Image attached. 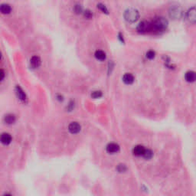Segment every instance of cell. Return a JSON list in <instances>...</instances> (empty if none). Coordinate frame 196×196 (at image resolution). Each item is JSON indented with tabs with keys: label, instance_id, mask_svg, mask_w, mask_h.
<instances>
[{
	"label": "cell",
	"instance_id": "cell-1",
	"mask_svg": "<svg viewBox=\"0 0 196 196\" xmlns=\"http://www.w3.org/2000/svg\"><path fill=\"white\" fill-rule=\"evenodd\" d=\"M123 17H124L125 20H126L127 22L134 23L136 21H137L139 18V11H138L137 9H134V8L127 9V10L124 12Z\"/></svg>",
	"mask_w": 196,
	"mask_h": 196
},
{
	"label": "cell",
	"instance_id": "cell-2",
	"mask_svg": "<svg viewBox=\"0 0 196 196\" xmlns=\"http://www.w3.org/2000/svg\"><path fill=\"white\" fill-rule=\"evenodd\" d=\"M169 22L163 17H158L152 23V29L156 32H163L168 28Z\"/></svg>",
	"mask_w": 196,
	"mask_h": 196
},
{
	"label": "cell",
	"instance_id": "cell-3",
	"mask_svg": "<svg viewBox=\"0 0 196 196\" xmlns=\"http://www.w3.org/2000/svg\"><path fill=\"white\" fill-rule=\"evenodd\" d=\"M169 15L172 19L176 20L182 18V10L180 5H178V4H172L170 5L169 9Z\"/></svg>",
	"mask_w": 196,
	"mask_h": 196
},
{
	"label": "cell",
	"instance_id": "cell-4",
	"mask_svg": "<svg viewBox=\"0 0 196 196\" xmlns=\"http://www.w3.org/2000/svg\"><path fill=\"white\" fill-rule=\"evenodd\" d=\"M152 29H152V24L147 21H143L139 22V25H137V28H136L137 32L139 33H141V34H144L146 32H149Z\"/></svg>",
	"mask_w": 196,
	"mask_h": 196
},
{
	"label": "cell",
	"instance_id": "cell-5",
	"mask_svg": "<svg viewBox=\"0 0 196 196\" xmlns=\"http://www.w3.org/2000/svg\"><path fill=\"white\" fill-rule=\"evenodd\" d=\"M186 18L190 23H196V7H192L186 13Z\"/></svg>",
	"mask_w": 196,
	"mask_h": 196
},
{
	"label": "cell",
	"instance_id": "cell-6",
	"mask_svg": "<svg viewBox=\"0 0 196 196\" xmlns=\"http://www.w3.org/2000/svg\"><path fill=\"white\" fill-rule=\"evenodd\" d=\"M81 130V127L77 122H72L71 123H70L68 126V130L71 134H77Z\"/></svg>",
	"mask_w": 196,
	"mask_h": 196
},
{
	"label": "cell",
	"instance_id": "cell-7",
	"mask_svg": "<svg viewBox=\"0 0 196 196\" xmlns=\"http://www.w3.org/2000/svg\"><path fill=\"white\" fill-rule=\"evenodd\" d=\"M41 64V58L38 56L35 55L32 56V58L30 59V65L32 68L36 69V68H39L40 65Z\"/></svg>",
	"mask_w": 196,
	"mask_h": 196
},
{
	"label": "cell",
	"instance_id": "cell-8",
	"mask_svg": "<svg viewBox=\"0 0 196 196\" xmlns=\"http://www.w3.org/2000/svg\"><path fill=\"white\" fill-rule=\"evenodd\" d=\"M119 151V146L116 143H110L107 146V152L108 153H116Z\"/></svg>",
	"mask_w": 196,
	"mask_h": 196
},
{
	"label": "cell",
	"instance_id": "cell-9",
	"mask_svg": "<svg viewBox=\"0 0 196 196\" xmlns=\"http://www.w3.org/2000/svg\"><path fill=\"white\" fill-rule=\"evenodd\" d=\"M185 79L189 83H193L196 81V72L192 71L186 72L185 75Z\"/></svg>",
	"mask_w": 196,
	"mask_h": 196
},
{
	"label": "cell",
	"instance_id": "cell-10",
	"mask_svg": "<svg viewBox=\"0 0 196 196\" xmlns=\"http://www.w3.org/2000/svg\"><path fill=\"white\" fill-rule=\"evenodd\" d=\"M134 80H135V78L132 74L126 73L123 76V81L124 82V84H127V85L132 84L134 82Z\"/></svg>",
	"mask_w": 196,
	"mask_h": 196
},
{
	"label": "cell",
	"instance_id": "cell-11",
	"mask_svg": "<svg viewBox=\"0 0 196 196\" xmlns=\"http://www.w3.org/2000/svg\"><path fill=\"white\" fill-rule=\"evenodd\" d=\"M145 149L144 146H141V145H138V146H135L133 149V154L136 156H143V155L145 153Z\"/></svg>",
	"mask_w": 196,
	"mask_h": 196
},
{
	"label": "cell",
	"instance_id": "cell-12",
	"mask_svg": "<svg viewBox=\"0 0 196 196\" xmlns=\"http://www.w3.org/2000/svg\"><path fill=\"white\" fill-rule=\"evenodd\" d=\"M15 92H16V94H17V97L19 98L21 101L25 102V100H26V95H25V94L24 93L23 90L21 89L20 87H18V86L16 87Z\"/></svg>",
	"mask_w": 196,
	"mask_h": 196
},
{
	"label": "cell",
	"instance_id": "cell-13",
	"mask_svg": "<svg viewBox=\"0 0 196 196\" xmlns=\"http://www.w3.org/2000/svg\"><path fill=\"white\" fill-rule=\"evenodd\" d=\"M1 142L2 144L4 145H9L12 142V136L9 133H2V136H1Z\"/></svg>",
	"mask_w": 196,
	"mask_h": 196
},
{
	"label": "cell",
	"instance_id": "cell-14",
	"mask_svg": "<svg viewBox=\"0 0 196 196\" xmlns=\"http://www.w3.org/2000/svg\"><path fill=\"white\" fill-rule=\"evenodd\" d=\"M0 10H1V13H2V14L8 15L10 14L11 12H12V8H11V6L9 4L4 3L2 4V5H1Z\"/></svg>",
	"mask_w": 196,
	"mask_h": 196
},
{
	"label": "cell",
	"instance_id": "cell-15",
	"mask_svg": "<svg viewBox=\"0 0 196 196\" xmlns=\"http://www.w3.org/2000/svg\"><path fill=\"white\" fill-rule=\"evenodd\" d=\"M4 120H5V122L7 124H13L16 120L15 116L14 114H7V115H5Z\"/></svg>",
	"mask_w": 196,
	"mask_h": 196
},
{
	"label": "cell",
	"instance_id": "cell-16",
	"mask_svg": "<svg viewBox=\"0 0 196 196\" xmlns=\"http://www.w3.org/2000/svg\"><path fill=\"white\" fill-rule=\"evenodd\" d=\"M94 56L97 60H99V61H104L106 59V57H107V56H106L105 52L100 50L96 51V52H95L94 54Z\"/></svg>",
	"mask_w": 196,
	"mask_h": 196
},
{
	"label": "cell",
	"instance_id": "cell-17",
	"mask_svg": "<svg viewBox=\"0 0 196 196\" xmlns=\"http://www.w3.org/2000/svg\"><path fill=\"white\" fill-rule=\"evenodd\" d=\"M153 156V151L150 150H145V153L143 155V157H144L145 159H152V157Z\"/></svg>",
	"mask_w": 196,
	"mask_h": 196
},
{
	"label": "cell",
	"instance_id": "cell-18",
	"mask_svg": "<svg viewBox=\"0 0 196 196\" xmlns=\"http://www.w3.org/2000/svg\"><path fill=\"white\" fill-rule=\"evenodd\" d=\"M97 9H100V10L103 13H105V14H108L109 13V11H108V9H107V6L102 3L97 4Z\"/></svg>",
	"mask_w": 196,
	"mask_h": 196
},
{
	"label": "cell",
	"instance_id": "cell-19",
	"mask_svg": "<svg viewBox=\"0 0 196 196\" xmlns=\"http://www.w3.org/2000/svg\"><path fill=\"white\" fill-rule=\"evenodd\" d=\"M116 170H117L119 172L123 173V172H125L127 171V167L125 164H119V165H118V166H117Z\"/></svg>",
	"mask_w": 196,
	"mask_h": 196
},
{
	"label": "cell",
	"instance_id": "cell-20",
	"mask_svg": "<svg viewBox=\"0 0 196 196\" xmlns=\"http://www.w3.org/2000/svg\"><path fill=\"white\" fill-rule=\"evenodd\" d=\"M103 94H102L101 91H93L92 93H91V97L93 98H95V99H97V98L101 97Z\"/></svg>",
	"mask_w": 196,
	"mask_h": 196
},
{
	"label": "cell",
	"instance_id": "cell-21",
	"mask_svg": "<svg viewBox=\"0 0 196 196\" xmlns=\"http://www.w3.org/2000/svg\"><path fill=\"white\" fill-rule=\"evenodd\" d=\"M146 57L148 59H150V60H153V59L155 58V52H154V51H149V52H147V53H146Z\"/></svg>",
	"mask_w": 196,
	"mask_h": 196
},
{
	"label": "cell",
	"instance_id": "cell-22",
	"mask_svg": "<svg viewBox=\"0 0 196 196\" xmlns=\"http://www.w3.org/2000/svg\"><path fill=\"white\" fill-rule=\"evenodd\" d=\"M74 11L76 14H80L83 13V9L81 7V5H75L74 7Z\"/></svg>",
	"mask_w": 196,
	"mask_h": 196
},
{
	"label": "cell",
	"instance_id": "cell-23",
	"mask_svg": "<svg viewBox=\"0 0 196 196\" xmlns=\"http://www.w3.org/2000/svg\"><path fill=\"white\" fill-rule=\"evenodd\" d=\"M84 15L85 18H88V19H90V18H91L92 17H93V14H92V12H91V10H89V9H87L86 11H84Z\"/></svg>",
	"mask_w": 196,
	"mask_h": 196
},
{
	"label": "cell",
	"instance_id": "cell-24",
	"mask_svg": "<svg viewBox=\"0 0 196 196\" xmlns=\"http://www.w3.org/2000/svg\"><path fill=\"white\" fill-rule=\"evenodd\" d=\"M118 38H119V40L120 41H121V42L124 43V39H123V35L121 34V33H119V34L118 35Z\"/></svg>",
	"mask_w": 196,
	"mask_h": 196
},
{
	"label": "cell",
	"instance_id": "cell-25",
	"mask_svg": "<svg viewBox=\"0 0 196 196\" xmlns=\"http://www.w3.org/2000/svg\"><path fill=\"white\" fill-rule=\"evenodd\" d=\"M0 74H1V80H4V77H5V72H4L3 70H1V71H0Z\"/></svg>",
	"mask_w": 196,
	"mask_h": 196
}]
</instances>
